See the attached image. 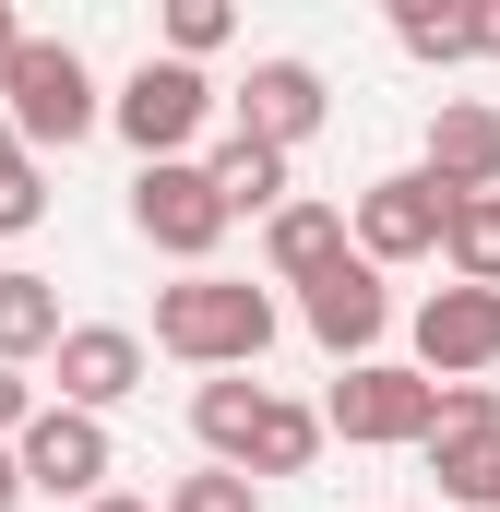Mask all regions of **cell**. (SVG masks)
Returning a JSON list of instances; mask_svg holds the SVG:
<instances>
[{
  "label": "cell",
  "instance_id": "1",
  "mask_svg": "<svg viewBox=\"0 0 500 512\" xmlns=\"http://www.w3.org/2000/svg\"><path fill=\"white\" fill-rule=\"evenodd\" d=\"M155 346L191 358V370H262L274 298L250 274H179V286H155Z\"/></svg>",
  "mask_w": 500,
  "mask_h": 512
},
{
  "label": "cell",
  "instance_id": "2",
  "mask_svg": "<svg viewBox=\"0 0 500 512\" xmlns=\"http://www.w3.org/2000/svg\"><path fill=\"white\" fill-rule=\"evenodd\" d=\"M96 120H108V96H96L84 48H72V36H24V48H12V84H0V131H12L24 155H48V143L72 155Z\"/></svg>",
  "mask_w": 500,
  "mask_h": 512
},
{
  "label": "cell",
  "instance_id": "3",
  "mask_svg": "<svg viewBox=\"0 0 500 512\" xmlns=\"http://www.w3.org/2000/svg\"><path fill=\"white\" fill-rule=\"evenodd\" d=\"M310 417H322V441H370V453H381V441H429V417H441V382H417L405 358H358V370L322 393Z\"/></svg>",
  "mask_w": 500,
  "mask_h": 512
},
{
  "label": "cell",
  "instance_id": "4",
  "mask_svg": "<svg viewBox=\"0 0 500 512\" xmlns=\"http://www.w3.org/2000/svg\"><path fill=\"white\" fill-rule=\"evenodd\" d=\"M12 477H24L36 501H96V489L120 477V441H108V417H72V405H36V417L12 429Z\"/></svg>",
  "mask_w": 500,
  "mask_h": 512
},
{
  "label": "cell",
  "instance_id": "5",
  "mask_svg": "<svg viewBox=\"0 0 500 512\" xmlns=\"http://www.w3.org/2000/svg\"><path fill=\"white\" fill-rule=\"evenodd\" d=\"M441 215H453V191L417 179V167H393V179H370V191L346 203V251L370 262V274H393V262H441Z\"/></svg>",
  "mask_w": 500,
  "mask_h": 512
},
{
  "label": "cell",
  "instance_id": "6",
  "mask_svg": "<svg viewBox=\"0 0 500 512\" xmlns=\"http://www.w3.org/2000/svg\"><path fill=\"white\" fill-rule=\"evenodd\" d=\"M429 477L453 512H489L500 501V393L489 382H441V417H429Z\"/></svg>",
  "mask_w": 500,
  "mask_h": 512
},
{
  "label": "cell",
  "instance_id": "7",
  "mask_svg": "<svg viewBox=\"0 0 500 512\" xmlns=\"http://www.w3.org/2000/svg\"><path fill=\"white\" fill-rule=\"evenodd\" d=\"M108 120H120V143L143 167H167V155H191V131L215 120V84H203L191 60H143L120 96H108Z\"/></svg>",
  "mask_w": 500,
  "mask_h": 512
},
{
  "label": "cell",
  "instance_id": "8",
  "mask_svg": "<svg viewBox=\"0 0 500 512\" xmlns=\"http://www.w3.org/2000/svg\"><path fill=\"white\" fill-rule=\"evenodd\" d=\"M131 227H143V251H167V262H215V239H227V203H215V179L191 167V155H167V167H143L131 179Z\"/></svg>",
  "mask_w": 500,
  "mask_h": 512
},
{
  "label": "cell",
  "instance_id": "9",
  "mask_svg": "<svg viewBox=\"0 0 500 512\" xmlns=\"http://www.w3.org/2000/svg\"><path fill=\"white\" fill-rule=\"evenodd\" d=\"M500 370V286H429L417 298V382Z\"/></svg>",
  "mask_w": 500,
  "mask_h": 512
},
{
  "label": "cell",
  "instance_id": "10",
  "mask_svg": "<svg viewBox=\"0 0 500 512\" xmlns=\"http://www.w3.org/2000/svg\"><path fill=\"white\" fill-rule=\"evenodd\" d=\"M48 382H60V405H72V417H108V405H131V393H143V334H131V322H60Z\"/></svg>",
  "mask_w": 500,
  "mask_h": 512
},
{
  "label": "cell",
  "instance_id": "11",
  "mask_svg": "<svg viewBox=\"0 0 500 512\" xmlns=\"http://www.w3.org/2000/svg\"><path fill=\"white\" fill-rule=\"evenodd\" d=\"M298 322H310V346H334V358L358 370V358H370L381 334H393V286H381L370 262L346 251V262H322V274L298 286Z\"/></svg>",
  "mask_w": 500,
  "mask_h": 512
},
{
  "label": "cell",
  "instance_id": "12",
  "mask_svg": "<svg viewBox=\"0 0 500 512\" xmlns=\"http://www.w3.org/2000/svg\"><path fill=\"white\" fill-rule=\"evenodd\" d=\"M322 120H334V96H322V72H310V60H250V84H239V131H250V143L298 155Z\"/></svg>",
  "mask_w": 500,
  "mask_h": 512
},
{
  "label": "cell",
  "instance_id": "13",
  "mask_svg": "<svg viewBox=\"0 0 500 512\" xmlns=\"http://www.w3.org/2000/svg\"><path fill=\"white\" fill-rule=\"evenodd\" d=\"M417 179H441L453 203H465V191H500V108L441 96V108H429V155H417Z\"/></svg>",
  "mask_w": 500,
  "mask_h": 512
},
{
  "label": "cell",
  "instance_id": "14",
  "mask_svg": "<svg viewBox=\"0 0 500 512\" xmlns=\"http://www.w3.org/2000/svg\"><path fill=\"white\" fill-rule=\"evenodd\" d=\"M262 262H274V286H310L322 262H346V203H274L262 215Z\"/></svg>",
  "mask_w": 500,
  "mask_h": 512
},
{
  "label": "cell",
  "instance_id": "15",
  "mask_svg": "<svg viewBox=\"0 0 500 512\" xmlns=\"http://www.w3.org/2000/svg\"><path fill=\"white\" fill-rule=\"evenodd\" d=\"M310 453H322V417H310V405H286V393H262L239 477H250V489H274V477H310Z\"/></svg>",
  "mask_w": 500,
  "mask_h": 512
},
{
  "label": "cell",
  "instance_id": "16",
  "mask_svg": "<svg viewBox=\"0 0 500 512\" xmlns=\"http://www.w3.org/2000/svg\"><path fill=\"white\" fill-rule=\"evenodd\" d=\"M203 179H215L227 227H239V215H274V203H286V155H274V143H250V131H227V143L203 155Z\"/></svg>",
  "mask_w": 500,
  "mask_h": 512
},
{
  "label": "cell",
  "instance_id": "17",
  "mask_svg": "<svg viewBox=\"0 0 500 512\" xmlns=\"http://www.w3.org/2000/svg\"><path fill=\"white\" fill-rule=\"evenodd\" d=\"M250 417H262V382L250 370H215V382L191 393V429H203V453L239 477V453H250Z\"/></svg>",
  "mask_w": 500,
  "mask_h": 512
},
{
  "label": "cell",
  "instance_id": "18",
  "mask_svg": "<svg viewBox=\"0 0 500 512\" xmlns=\"http://www.w3.org/2000/svg\"><path fill=\"white\" fill-rule=\"evenodd\" d=\"M48 346H60V286L48 274H0V370H24Z\"/></svg>",
  "mask_w": 500,
  "mask_h": 512
},
{
  "label": "cell",
  "instance_id": "19",
  "mask_svg": "<svg viewBox=\"0 0 500 512\" xmlns=\"http://www.w3.org/2000/svg\"><path fill=\"white\" fill-rule=\"evenodd\" d=\"M441 262H453V286H500V191H465L441 215Z\"/></svg>",
  "mask_w": 500,
  "mask_h": 512
},
{
  "label": "cell",
  "instance_id": "20",
  "mask_svg": "<svg viewBox=\"0 0 500 512\" xmlns=\"http://www.w3.org/2000/svg\"><path fill=\"white\" fill-rule=\"evenodd\" d=\"M393 48L453 72V60H477V24H465V12H441V0H393Z\"/></svg>",
  "mask_w": 500,
  "mask_h": 512
},
{
  "label": "cell",
  "instance_id": "21",
  "mask_svg": "<svg viewBox=\"0 0 500 512\" xmlns=\"http://www.w3.org/2000/svg\"><path fill=\"white\" fill-rule=\"evenodd\" d=\"M36 215H48V167H36V155L0 131V239H24Z\"/></svg>",
  "mask_w": 500,
  "mask_h": 512
},
{
  "label": "cell",
  "instance_id": "22",
  "mask_svg": "<svg viewBox=\"0 0 500 512\" xmlns=\"http://www.w3.org/2000/svg\"><path fill=\"white\" fill-rule=\"evenodd\" d=\"M155 512H262V489H250V477H227V465H191Z\"/></svg>",
  "mask_w": 500,
  "mask_h": 512
},
{
  "label": "cell",
  "instance_id": "23",
  "mask_svg": "<svg viewBox=\"0 0 500 512\" xmlns=\"http://www.w3.org/2000/svg\"><path fill=\"white\" fill-rule=\"evenodd\" d=\"M215 48H227V0H179V12H167V60H191V72H203Z\"/></svg>",
  "mask_w": 500,
  "mask_h": 512
},
{
  "label": "cell",
  "instance_id": "24",
  "mask_svg": "<svg viewBox=\"0 0 500 512\" xmlns=\"http://www.w3.org/2000/svg\"><path fill=\"white\" fill-rule=\"evenodd\" d=\"M24 417H36V382H24V370H0V441H12Z\"/></svg>",
  "mask_w": 500,
  "mask_h": 512
},
{
  "label": "cell",
  "instance_id": "25",
  "mask_svg": "<svg viewBox=\"0 0 500 512\" xmlns=\"http://www.w3.org/2000/svg\"><path fill=\"white\" fill-rule=\"evenodd\" d=\"M12 48H24V24H12V0H0V84H12Z\"/></svg>",
  "mask_w": 500,
  "mask_h": 512
},
{
  "label": "cell",
  "instance_id": "26",
  "mask_svg": "<svg viewBox=\"0 0 500 512\" xmlns=\"http://www.w3.org/2000/svg\"><path fill=\"white\" fill-rule=\"evenodd\" d=\"M465 24H477V48H489V60H500V0H489V12H465Z\"/></svg>",
  "mask_w": 500,
  "mask_h": 512
},
{
  "label": "cell",
  "instance_id": "27",
  "mask_svg": "<svg viewBox=\"0 0 500 512\" xmlns=\"http://www.w3.org/2000/svg\"><path fill=\"white\" fill-rule=\"evenodd\" d=\"M84 512H155V501H131V489H96V501H84Z\"/></svg>",
  "mask_w": 500,
  "mask_h": 512
},
{
  "label": "cell",
  "instance_id": "28",
  "mask_svg": "<svg viewBox=\"0 0 500 512\" xmlns=\"http://www.w3.org/2000/svg\"><path fill=\"white\" fill-rule=\"evenodd\" d=\"M12 501H24V477H12V441H0V512H12Z\"/></svg>",
  "mask_w": 500,
  "mask_h": 512
},
{
  "label": "cell",
  "instance_id": "29",
  "mask_svg": "<svg viewBox=\"0 0 500 512\" xmlns=\"http://www.w3.org/2000/svg\"><path fill=\"white\" fill-rule=\"evenodd\" d=\"M489 512H500V501H489Z\"/></svg>",
  "mask_w": 500,
  "mask_h": 512
}]
</instances>
